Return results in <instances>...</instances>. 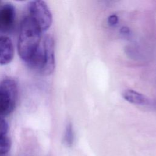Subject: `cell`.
<instances>
[{
	"label": "cell",
	"mask_w": 156,
	"mask_h": 156,
	"mask_svg": "<svg viewBox=\"0 0 156 156\" xmlns=\"http://www.w3.org/2000/svg\"><path fill=\"white\" fill-rule=\"evenodd\" d=\"M63 141L64 144L67 147H71L74 141V133L71 122H69L66 126L64 132Z\"/></svg>",
	"instance_id": "obj_8"
},
{
	"label": "cell",
	"mask_w": 156,
	"mask_h": 156,
	"mask_svg": "<svg viewBox=\"0 0 156 156\" xmlns=\"http://www.w3.org/2000/svg\"><path fill=\"white\" fill-rule=\"evenodd\" d=\"M44 50L45 64L41 73L44 75H49L52 73L55 68L54 57V42L50 35H47L42 40Z\"/></svg>",
	"instance_id": "obj_5"
},
{
	"label": "cell",
	"mask_w": 156,
	"mask_h": 156,
	"mask_svg": "<svg viewBox=\"0 0 156 156\" xmlns=\"http://www.w3.org/2000/svg\"><path fill=\"white\" fill-rule=\"evenodd\" d=\"M11 147V141L7 135L0 136V156L5 155Z\"/></svg>",
	"instance_id": "obj_9"
},
{
	"label": "cell",
	"mask_w": 156,
	"mask_h": 156,
	"mask_svg": "<svg viewBox=\"0 0 156 156\" xmlns=\"http://www.w3.org/2000/svg\"><path fill=\"white\" fill-rule=\"evenodd\" d=\"M118 21V16L116 15H112L108 18V24L111 26H113L117 24Z\"/></svg>",
	"instance_id": "obj_11"
},
{
	"label": "cell",
	"mask_w": 156,
	"mask_h": 156,
	"mask_svg": "<svg viewBox=\"0 0 156 156\" xmlns=\"http://www.w3.org/2000/svg\"><path fill=\"white\" fill-rule=\"evenodd\" d=\"M18 96V85L12 79L7 78L0 82V116L10 114L15 108Z\"/></svg>",
	"instance_id": "obj_2"
},
{
	"label": "cell",
	"mask_w": 156,
	"mask_h": 156,
	"mask_svg": "<svg viewBox=\"0 0 156 156\" xmlns=\"http://www.w3.org/2000/svg\"><path fill=\"white\" fill-rule=\"evenodd\" d=\"M36 22L29 16L22 20L18 40V52L21 59L27 63L38 50L41 43V33Z\"/></svg>",
	"instance_id": "obj_1"
},
{
	"label": "cell",
	"mask_w": 156,
	"mask_h": 156,
	"mask_svg": "<svg viewBox=\"0 0 156 156\" xmlns=\"http://www.w3.org/2000/svg\"><path fill=\"white\" fill-rule=\"evenodd\" d=\"M122 97L129 102L138 105H147L149 99L145 95L132 90H126L122 93Z\"/></svg>",
	"instance_id": "obj_7"
},
{
	"label": "cell",
	"mask_w": 156,
	"mask_h": 156,
	"mask_svg": "<svg viewBox=\"0 0 156 156\" xmlns=\"http://www.w3.org/2000/svg\"><path fill=\"white\" fill-rule=\"evenodd\" d=\"M8 129V123L3 117L0 116V136L7 135Z\"/></svg>",
	"instance_id": "obj_10"
},
{
	"label": "cell",
	"mask_w": 156,
	"mask_h": 156,
	"mask_svg": "<svg viewBox=\"0 0 156 156\" xmlns=\"http://www.w3.org/2000/svg\"><path fill=\"white\" fill-rule=\"evenodd\" d=\"M120 32L122 35H129L130 34V29L127 27H122L121 28V30H120Z\"/></svg>",
	"instance_id": "obj_12"
},
{
	"label": "cell",
	"mask_w": 156,
	"mask_h": 156,
	"mask_svg": "<svg viewBox=\"0 0 156 156\" xmlns=\"http://www.w3.org/2000/svg\"><path fill=\"white\" fill-rule=\"evenodd\" d=\"M15 21V9L13 5L5 3L0 7V32H8L13 27Z\"/></svg>",
	"instance_id": "obj_4"
},
{
	"label": "cell",
	"mask_w": 156,
	"mask_h": 156,
	"mask_svg": "<svg viewBox=\"0 0 156 156\" xmlns=\"http://www.w3.org/2000/svg\"><path fill=\"white\" fill-rule=\"evenodd\" d=\"M14 56V47L12 40L7 36L0 37V65L10 63Z\"/></svg>",
	"instance_id": "obj_6"
},
{
	"label": "cell",
	"mask_w": 156,
	"mask_h": 156,
	"mask_svg": "<svg viewBox=\"0 0 156 156\" xmlns=\"http://www.w3.org/2000/svg\"><path fill=\"white\" fill-rule=\"evenodd\" d=\"M29 16L36 22L41 32L46 31L52 23V13L46 3L40 0L32 1L28 4Z\"/></svg>",
	"instance_id": "obj_3"
}]
</instances>
